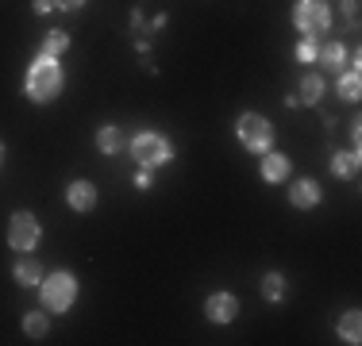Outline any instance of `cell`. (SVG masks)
Returning <instances> with one entry per match:
<instances>
[{
  "label": "cell",
  "mask_w": 362,
  "mask_h": 346,
  "mask_svg": "<svg viewBox=\"0 0 362 346\" xmlns=\"http://www.w3.org/2000/svg\"><path fill=\"white\" fill-rule=\"evenodd\" d=\"M286 108H300V97H297V93H286Z\"/></svg>",
  "instance_id": "f546056e"
},
{
  "label": "cell",
  "mask_w": 362,
  "mask_h": 346,
  "mask_svg": "<svg viewBox=\"0 0 362 346\" xmlns=\"http://www.w3.org/2000/svg\"><path fill=\"white\" fill-rule=\"evenodd\" d=\"M239 308H243V304H239V297H235V292H228V289L209 292V297H204V319H209V323H216V327L235 323Z\"/></svg>",
  "instance_id": "52a82bcc"
},
{
  "label": "cell",
  "mask_w": 362,
  "mask_h": 346,
  "mask_svg": "<svg viewBox=\"0 0 362 346\" xmlns=\"http://www.w3.org/2000/svg\"><path fill=\"white\" fill-rule=\"evenodd\" d=\"M39 242H42V223H39V215L28 212V208L12 212V220H8V246H12L16 254H35Z\"/></svg>",
  "instance_id": "8992f818"
},
{
  "label": "cell",
  "mask_w": 362,
  "mask_h": 346,
  "mask_svg": "<svg viewBox=\"0 0 362 346\" xmlns=\"http://www.w3.org/2000/svg\"><path fill=\"white\" fill-rule=\"evenodd\" d=\"M324 201V185L316 177H297L289 185V204L300 208V212H313V208H320Z\"/></svg>",
  "instance_id": "9c48e42d"
},
{
  "label": "cell",
  "mask_w": 362,
  "mask_h": 346,
  "mask_svg": "<svg viewBox=\"0 0 362 346\" xmlns=\"http://www.w3.org/2000/svg\"><path fill=\"white\" fill-rule=\"evenodd\" d=\"M166 20H170V16H166V12H158L154 20H146L143 28H146V31H158V28H166Z\"/></svg>",
  "instance_id": "4316f807"
},
{
  "label": "cell",
  "mask_w": 362,
  "mask_h": 346,
  "mask_svg": "<svg viewBox=\"0 0 362 346\" xmlns=\"http://www.w3.org/2000/svg\"><path fill=\"white\" fill-rule=\"evenodd\" d=\"M335 335H339V342H347V346H358L362 342V316H358L355 308L343 311V316L335 319Z\"/></svg>",
  "instance_id": "ac0fdd59"
},
{
  "label": "cell",
  "mask_w": 362,
  "mask_h": 346,
  "mask_svg": "<svg viewBox=\"0 0 362 346\" xmlns=\"http://www.w3.org/2000/svg\"><path fill=\"white\" fill-rule=\"evenodd\" d=\"M358 143H362V119H351V146L358 150Z\"/></svg>",
  "instance_id": "484cf974"
},
{
  "label": "cell",
  "mask_w": 362,
  "mask_h": 346,
  "mask_svg": "<svg viewBox=\"0 0 362 346\" xmlns=\"http://www.w3.org/2000/svg\"><path fill=\"white\" fill-rule=\"evenodd\" d=\"M66 89V69H62V58H47V54H35L23 73V97L31 104H54Z\"/></svg>",
  "instance_id": "6da1fadb"
},
{
  "label": "cell",
  "mask_w": 362,
  "mask_h": 346,
  "mask_svg": "<svg viewBox=\"0 0 362 346\" xmlns=\"http://www.w3.org/2000/svg\"><path fill=\"white\" fill-rule=\"evenodd\" d=\"M358 166H362V158H358L355 146H351V150H332V158H327V169H332L335 177H343V181L358 177Z\"/></svg>",
  "instance_id": "9a60e30c"
},
{
  "label": "cell",
  "mask_w": 362,
  "mask_h": 346,
  "mask_svg": "<svg viewBox=\"0 0 362 346\" xmlns=\"http://www.w3.org/2000/svg\"><path fill=\"white\" fill-rule=\"evenodd\" d=\"M324 93H327V81H324V73L320 69H308L305 77H300V85H297V97H300V108H316V104L324 100Z\"/></svg>",
  "instance_id": "5bb4252c"
},
{
  "label": "cell",
  "mask_w": 362,
  "mask_h": 346,
  "mask_svg": "<svg viewBox=\"0 0 362 346\" xmlns=\"http://www.w3.org/2000/svg\"><path fill=\"white\" fill-rule=\"evenodd\" d=\"M316 54H320V39H300L297 42V62L316 66Z\"/></svg>",
  "instance_id": "44dd1931"
},
{
  "label": "cell",
  "mask_w": 362,
  "mask_h": 346,
  "mask_svg": "<svg viewBox=\"0 0 362 346\" xmlns=\"http://www.w3.org/2000/svg\"><path fill=\"white\" fill-rule=\"evenodd\" d=\"M97 150L108 154V158H112V154H124V150H127L124 127H116V124H105V127H100V131H97Z\"/></svg>",
  "instance_id": "e0dca14e"
},
{
  "label": "cell",
  "mask_w": 362,
  "mask_h": 346,
  "mask_svg": "<svg viewBox=\"0 0 362 346\" xmlns=\"http://www.w3.org/2000/svg\"><path fill=\"white\" fill-rule=\"evenodd\" d=\"M135 50H139V54H146V50H151V39H146V35H143V39H135Z\"/></svg>",
  "instance_id": "f1b7e54d"
},
{
  "label": "cell",
  "mask_w": 362,
  "mask_h": 346,
  "mask_svg": "<svg viewBox=\"0 0 362 346\" xmlns=\"http://www.w3.org/2000/svg\"><path fill=\"white\" fill-rule=\"evenodd\" d=\"M39 300L47 311H54V316H66V311L74 308L77 300V277L70 270H54V273H42L39 281Z\"/></svg>",
  "instance_id": "3957f363"
},
{
  "label": "cell",
  "mask_w": 362,
  "mask_h": 346,
  "mask_svg": "<svg viewBox=\"0 0 362 346\" xmlns=\"http://www.w3.org/2000/svg\"><path fill=\"white\" fill-rule=\"evenodd\" d=\"M335 97H339L343 104H358V97H362V73H358V66H347V69H339V73H335Z\"/></svg>",
  "instance_id": "4fadbf2b"
},
{
  "label": "cell",
  "mask_w": 362,
  "mask_h": 346,
  "mask_svg": "<svg viewBox=\"0 0 362 346\" xmlns=\"http://www.w3.org/2000/svg\"><path fill=\"white\" fill-rule=\"evenodd\" d=\"M89 0H54V12H81Z\"/></svg>",
  "instance_id": "603a6c76"
},
{
  "label": "cell",
  "mask_w": 362,
  "mask_h": 346,
  "mask_svg": "<svg viewBox=\"0 0 362 346\" xmlns=\"http://www.w3.org/2000/svg\"><path fill=\"white\" fill-rule=\"evenodd\" d=\"M289 173H293V162H289V154H281V150H262L258 154V177L266 181V185H281V181H289Z\"/></svg>",
  "instance_id": "ba28073f"
},
{
  "label": "cell",
  "mask_w": 362,
  "mask_h": 346,
  "mask_svg": "<svg viewBox=\"0 0 362 346\" xmlns=\"http://www.w3.org/2000/svg\"><path fill=\"white\" fill-rule=\"evenodd\" d=\"M66 50H70V35H66V31H58V28H50L47 35H42V42H39V50H35V54H47V58H62Z\"/></svg>",
  "instance_id": "d6986e66"
},
{
  "label": "cell",
  "mask_w": 362,
  "mask_h": 346,
  "mask_svg": "<svg viewBox=\"0 0 362 346\" xmlns=\"http://www.w3.org/2000/svg\"><path fill=\"white\" fill-rule=\"evenodd\" d=\"M97 201H100V193H97V185H93V181L77 177V181L66 185V208H70V212L85 215V212H93V208H97Z\"/></svg>",
  "instance_id": "30bf717a"
},
{
  "label": "cell",
  "mask_w": 362,
  "mask_h": 346,
  "mask_svg": "<svg viewBox=\"0 0 362 346\" xmlns=\"http://www.w3.org/2000/svg\"><path fill=\"white\" fill-rule=\"evenodd\" d=\"M31 12H35V16H50V12H54V0H31Z\"/></svg>",
  "instance_id": "d4e9b609"
},
{
  "label": "cell",
  "mask_w": 362,
  "mask_h": 346,
  "mask_svg": "<svg viewBox=\"0 0 362 346\" xmlns=\"http://www.w3.org/2000/svg\"><path fill=\"white\" fill-rule=\"evenodd\" d=\"M127 154H132L135 169H162L174 162V143H170L162 131H139L127 138Z\"/></svg>",
  "instance_id": "7a4b0ae2"
},
{
  "label": "cell",
  "mask_w": 362,
  "mask_h": 346,
  "mask_svg": "<svg viewBox=\"0 0 362 346\" xmlns=\"http://www.w3.org/2000/svg\"><path fill=\"white\" fill-rule=\"evenodd\" d=\"M258 292H262L266 304H281V300L289 297V281H286V273H278V270L262 273V285H258Z\"/></svg>",
  "instance_id": "2e32d148"
},
{
  "label": "cell",
  "mask_w": 362,
  "mask_h": 346,
  "mask_svg": "<svg viewBox=\"0 0 362 346\" xmlns=\"http://www.w3.org/2000/svg\"><path fill=\"white\" fill-rule=\"evenodd\" d=\"M4 154H8V146H4V143H0V166H4Z\"/></svg>",
  "instance_id": "4dcf8cb0"
},
{
  "label": "cell",
  "mask_w": 362,
  "mask_h": 346,
  "mask_svg": "<svg viewBox=\"0 0 362 346\" xmlns=\"http://www.w3.org/2000/svg\"><path fill=\"white\" fill-rule=\"evenodd\" d=\"M23 335H28V339H47V331H50V319H47V311H28V316H23Z\"/></svg>",
  "instance_id": "ffe728a7"
},
{
  "label": "cell",
  "mask_w": 362,
  "mask_h": 346,
  "mask_svg": "<svg viewBox=\"0 0 362 346\" xmlns=\"http://www.w3.org/2000/svg\"><path fill=\"white\" fill-rule=\"evenodd\" d=\"M293 28L300 31V39H320L324 31H332V8L327 0H293Z\"/></svg>",
  "instance_id": "5b68a950"
},
{
  "label": "cell",
  "mask_w": 362,
  "mask_h": 346,
  "mask_svg": "<svg viewBox=\"0 0 362 346\" xmlns=\"http://www.w3.org/2000/svg\"><path fill=\"white\" fill-rule=\"evenodd\" d=\"M151 185H154V173H151V169H135V189H139V193H146Z\"/></svg>",
  "instance_id": "7402d4cb"
},
{
  "label": "cell",
  "mask_w": 362,
  "mask_h": 346,
  "mask_svg": "<svg viewBox=\"0 0 362 346\" xmlns=\"http://www.w3.org/2000/svg\"><path fill=\"white\" fill-rule=\"evenodd\" d=\"M235 138L247 154H262L274 146V124L262 116V112H239L235 119Z\"/></svg>",
  "instance_id": "277c9868"
},
{
  "label": "cell",
  "mask_w": 362,
  "mask_h": 346,
  "mask_svg": "<svg viewBox=\"0 0 362 346\" xmlns=\"http://www.w3.org/2000/svg\"><path fill=\"white\" fill-rule=\"evenodd\" d=\"M12 281L20 285V289H39L42 262H39L35 254H20V258H16V266H12Z\"/></svg>",
  "instance_id": "8fae6325"
},
{
  "label": "cell",
  "mask_w": 362,
  "mask_h": 346,
  "mask_svg": "<svg viewBox=\"0 0 362 346\" xmlns=\"http://www.w3.org/2000/svg\"><path fill=\"white\" fill-rule=\"evenodd\" d=\"M347 62H351V50L343 42H320V54H316L320 73H339V69H347Z\"/></svg>",
  "instance_id": "7c38bea8"
},
{
  "label": "cell",
  "mask_w": 362,
  "mask_h": 346,
  "mask_svg": "<svg viewBox=\"0 0 362 346\" xmlns=\"http://www.w3.org/2000/svg\"><path fill=\"white\" fill-rule=\"evenodd\" d=\"M127 23H132V31H139V28H143V23H146V20H143V12H139V8H135V12H132V20H127Z\"/></svg>",
  "instance_id": "83f0119b"
},
{
  "label": "cell",
  "mask_w": 362,
  "mask_h": 346,
  "mask_svg": "<svg viewBox=\"0 0 362 346\" xmlns=\"http://www.w3.org/2000/svg\"><path fill=\"white\" fill-rule=\"evenodd\" d=\"M343 16H347L351 28H358V0H343Z\"/></svg>",
  "instance_id": "cb8c5ba5"
}]
</instances>
